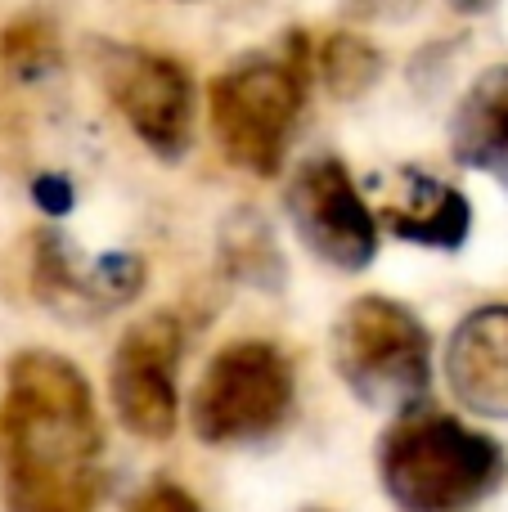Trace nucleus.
I'll return each instance as SVG.
<instances>
[{
  "instance_id": "nucleus-6",
  "label": "nucleus",
  "mask_w": 508,
  "mask_h": 512,
  "mask_svg": "<svg viewBox=\"0 0 508 512\" xmlns=\"http://www.w3.org/2000/svg\"><path fill=\"white\" fill-rule=\"evenodd\" d=\"M99 81L158 158H180L194 135V86L176 59L135 45H99Z\"/></svg>"
},
{
  "instance_id": "nucleus-16",
  "label": "nucleus",
  "mask_w": 508,
  "mask_h": 512,
  "mask_svg": "<svg viewBox=\"0 0 508 512\" xmlns=\"http://www.w3.org/2000/svg\"><path fill=\"white\" fill-rule=\"evenodd\" d=\"M41 194H59V185H54V180H41ZM50 212H63V207H68V198H50Z\"/></svg>"
},
{
  "instance_id": "nucleus-13",
  "label": "nucleus",
  "mask_w": 508,
  "mask_h": 512,
  "mask_svg": "<svg viewBox=\"0 0 508 512\" xmlns=\"http://www.w3.org/2000/svg\"><path fill=\"white\" fill-rule=\"evenodd\" d=\"M5 63L18 72V77H36L45 63H54V36L45 23L27 18V23H14L5 32Z\"/></svg>"
},
{
  "instance_id": "nucleus-15",
  "label": "nucleus",
  "mask_w": 508,
  "mask_h": 512,
  "mask_svg": "<svg viewBox=\"0 0 508 512\" xmlns=\"http://www.w3.org/2000/svg\"><path fill=\"white\" fill-rule=\"evenodd\" d=\"M414 0H347L351 14H365V18H392V14H405Z\"/></svg>"
},
{
  "instance_id": "nucleus-4",
  "label": "nucleus",
  "mask_w": 508,
  "mask_h": 512,
  "mask_svg": "<svg viewBox=\"0 0 508 512\" xmlns=\"http://www.w3.org/2000/svg\"><path fill=\"white\" fill-rule=\"evenodd\" d=\"M333 364L356 400L387 414L423 405L432 387V337L410 306L360 297L333 328Z\"/></svg>"
},
{
  "instance_id": "nucleus-3",
  "label": "nucleus",
  "mask_w": 508,
  "mask_h": 512,
  "mask_svg": "<svg viewBox=\"0 0 508 512\" xmlns=\"http://www.w3.org/2000/svg\"><path fill=\"white\" fill-rule=\"evenodd\" d=\"M306 104V54H248L212 81V135L239 171L275 176Z\"/></svg>"
},
{
  "instance_id": "nucleus-14",
  "label": "nucleus",
  "mask_w": 508,
  "mask_h": 512,
  "mask_svg": "<svg viewBox=\"0 0 508 512\" xmlns=\"http://www.w3.org/2000/svg\"><path fill=\"white\" fill-rule=\"evenodd\" d=\"M126 512H203L198 508L194 495H185L180 486H171V481H158V486H149L144 495H135Z\"/></svg>"
},
{
  "instance_id": "nucleus-1",
  "label": "nucleus",
  "mask_w": 508,
  "mask_h": 512,
  "mask_svg": "<svg viewBox=\"0 0 508 512\" xmlns=\"http://www.w3.org/2000/svg\"><path fill=\"white\" fill-rule=\"evenodd\" d=\"M95 396L77 364L50 351L9 360L0 405V472L5 512H90L99 499Z\"/></svg>"
},
{
  "instance_id": "nucleus-17",
  "label": "nucleus",
  "mask_w": 508,
  "mask_h": 512,
  "mask_svg": "<svg viewBox=\"0 0 508 512\" xmlns=\"http://www.w3.org/2000/svg\"><path fill=\"white\" fill-rule=\"evenodd\" d=\"M455 5H459V9H486L491 0H455Z\"/></svg>"
},
{
  "instance_id": "nucleus-7",
  "label": "nucleus",
  "mask_w": 508,
  "mask_h": 512,
  "mask_svg": "<svg viewBox=\"0 0 508 512\" xmlns=\"http://www.w3.org/2000/svg\"><path fill=\"white\" fill-rule=\"evenodd\" d=\"M284 212L297 239L333 270H365L378 252V221L338 158H311L293 171Z\"/></svg>"
},
{
  "instance_id": "nucleus-9",
  "label": "nucleus",
  "mask_w": 508,
  "mask_h": 512,
  "mask_svg": "<svg viewBox=\"0 0 508 512\" xmlns=\"http://www.w3.org/2000/svg\"><path fill=\"white\" fill-rule=\"evenodd\" d=\"M446 378L464 409L508 418V306H482L455 328Z\"/></svg>"
},
{
  "instance_id": "nucleus-10",
  "label": "nucleus",
  "mask_w": 508,
  "mask_h": 512,
  "mask_svg": "<svg viewBox=\"0 0 508 512\" xmlns=\"http://www.w3.org/2000/svg\"><path fill=\"white\" fill-rule=\"evenodd\" d=\"M378 221L396 234V239L423 243V248H459L468 239V225L473 212L459 198V189L441 185L437 176H423V171H401L396 189L387 194Z\"/></svg>"
},
{
  "instance_id": "nucleus-5",
  "label": "nucleus",
  "mask_w": 508,
  "mask_h": 512,
  "mask_svg": "<svg viewBox=\"0 0 508 512\" xmlns=\"http://www.w3.org/2000/svg\"><path fill=\"white\" fill-rule=\"evenodd\" d=\"M293 409V369L270 342H234L207 364L194 391V432L207 445L270 436Z\"/></svg>"
},
{
  "instance_id": "nucleus-11",
  "label": "nucleus",
  "mask_w": 508,
  "mask_h": 512,
  "mask_svg": "<svg viewBox=\"0 0 508 512\" xmlns=\"http://www.w3.org/2000/svg\"><path fill=\"white\" fill-rule=\"evenodd\" d=\"M450 149L459 167L486 171L508 189V63L486 68L450 117Z\"/></svg>"
},
{
  "instance_id": "nucleus-2",
  "label": "nucleus",
  "mask_w": 508,
  "mask_h": 512,
  "mask_svg": "<svg viewBox=\"0 0 508 512\" xmlns=\"http://www.w3.org/2000/svg\"><path fill=\"white\" fill-rule=\"evenodd\" d=\"M378 472L401 512H468L500 486L504 450L459 418L414 405L383 436Z\"/></svg>"
},
{
  "instance_id": "nucleus-12",
  "label": "nucleus",
  "mask_w": 508,
  "mask_h": 512,
  "mask_svg": "<svg viewBox=\"0 0 508 512\" xmlns=\"http://www.w3.org/2000/svg\"><path fill=\"white\" fill-rule=\"evenodd\" d=\"M315 63H320L324 86H329L338 99L365 95V90L378 81V72H383V59H378V50L365 41V36H356V32H333V36H324V45H320V54H315Z\"/></svg>"
},
{
  "instance_id": "nucleus-8",
  "label": "nucleus",
  "mask_w": 508,
  "mask_h": 512,
  "mask_svg": "<svg viewBox=\"0 0 508 512\" xmlns=\"http://www.w3.org/2000/svg\"><path fill=\"white\" fill-rule=\"evenodd\" d=\"M176 360H180V328L167 315L144 319L117 342L113 369H108V396H113L117 423L131 436L162 441V436L176 432L180 418Z\"/></svg>"
}]
</instances>
